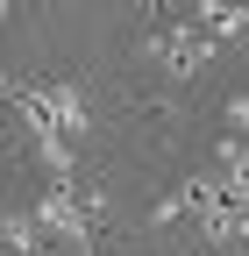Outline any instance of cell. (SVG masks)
Here are the masks:
<instances>
[{
	"instance_id": "1",
	"label": "cell",
	"mask_w": 249,
	"mask_h": 256,
	"mask_svg": "<svg viewBox=\"0 0 249 256\" xmlns=\"http://www.w3.org/2000/svg\"><path fill=\"white\" fill-rule=\"evenodd\" d=\"M150 50H157V64H164L171 78H192V72H206V64H214V50H221V43H206L200 28L185 22V28H171V36H157Z\"/></svg>"
},
{
	"instance_id": "2",
	"label": "cell",
	"mask_w": 249,
	"mask_h": 256,
	"mask_svg": "<svg viewBox=\"0 0 249 256\" xmlns=\"http://www.w3.org/2000/svg\"><path fill=\"white\" fill-rule=\"evenodd\" d=\"M36 107L50 114V128H57L64 142L86 136V100H78V86H36Z\"/></svg>"
}]
</instances>
